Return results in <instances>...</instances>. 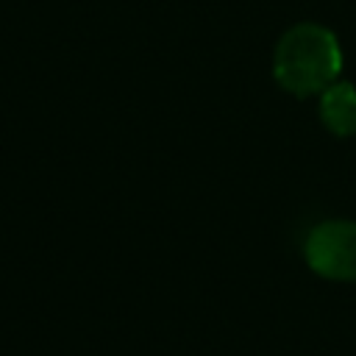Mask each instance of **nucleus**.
<instances>
[{"label":"nucleus","instance_id":"obj_1","mask_svg":"<svg viewBox=\"0 0 356 356\" xmlns=\"http://www.w3.org/2000/svg\"><path fill=\"white\" fill-rule=\"evenodd\" d=\"M339 72L342 47L337 36L317 22H300L289 28L275 44L273 75L289 95H320L337 83Z\"/></svg>","mask_w":356,"mask_h":356},{"label":"nucleus","instance_id":"obj_2","mask_svg":"<svg viewBox=\"0 0 356 356\" xmlns=\"http://www.w3.org/2000/svg\"><path fill=\"white\" fill-rule=\"evenodd\" d=\"M312 273L328 281H356V222L325 220L314 225L303 245Z\"/></svg>","mask_w":356,"mask_h":356},{"label":"nucleus","instance_id":"obj_3","mask_svg":"<svg viewBox=\"0 0 356 356\" xmlns=\"http://www.w3.org/2000/svg\"><path fill=\"white\" fill-rule=\"evenodd\" d=\"M320 120L337 136L356 134V86L350 81H337L320 92Z\"/></svg>","mask_w":356,"mask_h":356}]
</instances>
